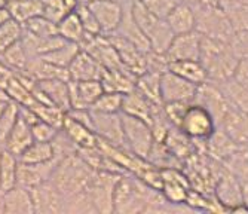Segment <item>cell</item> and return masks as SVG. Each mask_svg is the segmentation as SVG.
Instances as JSON below:
<instances>
[{
	"mask_svg": "<svg viewBox=\"0 0 248 214\" xmlns=\"http://www.w3.org/2000/svg\"><path fill=\"white\" fill-rule=\"evenodd\" d=\"M199 61L207 71L208 81L220 83L233 78L239 58L236 57L231 42L202 36Z\"/></svg>",
	"mask_w": 248,
	"mask_h": 214,
	"instance_id": "1",
	"label": "cell"
},
{
	"mask_svg": "<svg viewBox=\"0 0 248 214\" xmlns=\"http://www.w3.org/2000/svg\"><path fill=\"white\" fill-rule=\"evenodd\" d=\"M95 170L88 165L78 153L69 155L58 161L51 181L58 187L64 198L89 189Z\"/></svg>",
	"mask_w": 248,
	"mask_h": 214,
	"instance_id": "2",
	"label": "cell"
},
{
	"mask_svg": "<svg viewBox=\"0 0 248 214\" xmlns=\"http://www.w3.org/2000/svg\"><path fill=\"white\" fill-rule=\"evenodd\" d=\"M193 11L196 16V32L202 36L231 42L236 33L229 16L220 6L208 5L204 2H195Z\"/></svg>",
	"mask_w": 248,
	"mask_h": 214,
	"instance_id": "3",
	"label": "cell"
},
{
	"mask_svg": "<svg viewBox=\"0 0 248 214\" xmlns=\"http://www.w3.org/2000/svg\"><path fill=\"white\" fill-rule=\"evenodd\" d=\"M131 9H132V16L135 22L139 24V27L144 33L146 39L149 40L152 52L165 54L175 36L172 30L170 29L167 19L153 16L139 0H134Z\"/></svg>",
	"mask_w": 248,
	"mask_h": 214,
	"instance_id": "4",
	"label": "cell"
},
{
	"mask_svg": "<svg viewBox=\"0 0 248 214\" xmlns=\"http://www.w3.org/2000/svg\"><path fill=\"white\" fill-rule=\"evenodd\" d=\"M122 125L126 148L139 158L147 159L156 143L152 125L143 121V119L125 113H122Z\"/></svg>",
	"mask_w": 248,
	"mask_h": 214,
	"instance_id": "5",
	"label": "cell"
},
{
	"mask_svg": "<svg viewBox=\"0 0 248 214\" xmlns=\"http://www.w3.org/2000/svg\"><path fill=\"white\" fill-rule=\"evenodd\" d=\"M180 130L193 141H207L217 131V122L207 107L199 103H190Z\"/></svg>",
	"mask_w": 248,
	"mask_h": 214,
	"instance_id": "6",
	"label": "cell"
},
{
	"mask_svg": "<svg viewBox=\"0 0 248 214\" xmlns=\"http://www.w3.org/2000/svg\"><path fill=\"white\" fill-rule=\"evenodd\" d=\"M122 176L124 174L113 171H95L93 181L89 184V192H91L97 213H113L115 190Z\"/></svg>",
	"mask_w": 248,
	"mask_h": 214,
	"instance_id": "7",
	"label": "cell"
},
{
	"mask_svg": "<svg viewBox=\"0 0 248 214\" xmlns=\"http://www.w3.org/2000/svg\"><path fill=\"white\" fill-rule=\"evenodd\" d=\"M198 85L183 79L167 70L161 75V99L162 104L168 103H193L198 94Z\"/></svg>",
	"mask_w": 248,
	"mask_h": 214,
	"instance_id": "8",
	"label": "cell"
},
{
	"mask_svg": "<svg viewBox=\"0 0 248 214\" xmlns=\"http://www.w3.org/2000/svg\"><path fill=\"white\" fill-rule=\"evenodd\" d=\"M91 119L93 131L100 140H104L106 143H110V145L118 148L128 149L124 135L122 113H100L91 110Z\"/></svg>",
	"mask_w": 248,
	"mask_h": 214,
	"instance_id": "9",
	"label": "cell"
},
{
	"mask_svg": "<svg viewBox=\"0 0 248 214\" xmlns=\"http://www.w3.org/2000/svg\"><path fill=\"white\" fill-rule=\"evenodd\" d=\"M33 94L37 103L54 104L62 110H70V91L69 81L64 79H48L39 81L33 88Z\"/></svg>",
	"mask_w": 248,
	"mask_h": 214,
	"instance_id": "10",
	"label": "cell"
},
{
	"mask_svg": "<svg viewBox=\"0 0 248 214\" xmlns=\"http://www.w3.org/2000/svg\"><path fill=\"white\" fill-rule=\"evenodd\" d=\"M34 214H64V197L49 180L30 189Z\"/></svg>",
	"mask_w": 248,
	"mask_h": 214,
	"instance_id": "11",
	"label": "cell"
},
{
	"mask_svg": "<svg viewBox=\"0 0 248 214\" xmlns=\"http://www.w3.org/2000/svg\"><path fill=\"white\" fill-rule=\"evenodd\" d=\"M110 42L113 43L116 51L119 54V58L126 70H129L132 75L140 76L147 71V52H143L139 49L134 43L129 40L118 36V34H110Z\"/></svg>",
	"mask_w": 248,
	"mask_h": 214,
	"instance_id": "12",
	"label": "cell"
},
{
	"mask_svg": "<svg viewBox=\"0 0 248 214\" xmlns=\"http://www.w3.org/2000/svg\"><path fill=\"white\" fill-rule=\"evenodd\" d=\"M94 12L103 34H113L124 16L125 0H100V2L88 5Z\"/></svg>",
	"mask_w": 248,
	"mask_h": 214,
	"instance_id": "13",
	"label": "cell"
},
{
	"mask_svg": "<svg viewBox=\"0 0 248 214\" xmlns=\"http://www.w3.org/2000/svg\"><path fill=\"white\" fill-rule=\"evenodd\" d=\"M216 198L224 211L233 213L238 207L244 205V194L236 174L231 170L224 171V174L218 179L216 184Z\"/></svg>",
	"mask_w": 248,
	"mask_h": 214,
	"instance_id": "14",
	"label": "cell"
},
{
	"mask_svg": "<svg viewBox=\"0 0 248 214\" xmlns=\"http://www.w3.org/2000/svg\"><path fill=\"white\" fill-rule=\"evenodd\" d=\"M202 34L195 32L174 36L165 57L168 63L182 61V60H199L201 57Z\"/></svg>",
	"mask_w": 248,
	"mask_h": 214,
	"instance_id": "15",
	"label": "cell"
},
{
	"mask_svg": "<svg viewBox=\"0 0 248 214\" xmlns=\"http://www.w3.org/2000/svg\"><path fill=\"white\" fill-rule=\"evenodd\" d=\"M70 109H91L104 92L101 81H69Z\"/></svg>",
	"mask_w": 248,
	"mask_h": 214,
	"instance_id": "16",
	"label": "cell"
},
{
	"mask_svg": "<svg viewBox=\"0 0 248 214\" xmlns=\"http://www.w3.org/2000/svg\"><path fill=\"white\" fill-rule=\"evenodd\" d=\"M58 159H52L43 164H27L21 162L18 165V184L24 187H34L45 181H49L57 168Z\"/></svg>",
	"mask_w": 248,
	"mask_h": 214,
	"instance_id": "17",
	"label": "cell"
},
{
	"mask_svg": "<svg viewBox=\"0 0 248 214\" xmlns=\"http://www.w3.org/2000/svg\"><path fill=\"white\" fill-rule=\"evenodd\" d=\"M106 68L89 52L80 49L69 66L70 81H101Z\"/></svg>",
	"mask_w": 248,
	"mask_h": 214,
	"instance_id": "18",
	"label": "cell"
},
{
	"mask_svg": "<svg viewBox=\"0 0 248 214\" xmlns=\"http://www.w3.org/2000/svg\"><path fill=\"white\" fill-rule=\"evenodd\" d=\"M132 2L131 0H125V11H124V16L122 21L119 24L118 30L113 34H118L126 40H129L131 43H134L135 46L141 49L143 52H150V45L149 40L146 39L144 33L141 32V29L139 27V24L135 22L134 16H132V9H131ZM110 36V34H108Z\"/></svg>",
	"mask_w": 248,
	"mask_h": 214,
	"instance_id": "19",
	"label": "cell"
},
{
	"mask_svg": "<svg viewBox=\"0 0 248 214\" xmlns=\"http://www.w3.org/2000/svg\"><path fill=\"white\" fill-rule=\"evenodd\" d=\"M161 107L162 106H157V104H153L152 101H149L144 95L140 94L137 89H134V91L124 95L122 113L143 119V121H146L150 125L153 121V116Z\"/></svg>",
	"mask_w": 248,
	"mask_h": 214,
	"instance_id": "20",
	"label": "cell"
},
{
	"mask_svg": "<svg viewBox=\"0 0 248 214\" xmlns=\"http://www.w3.org/2000/svg\"><path fill=\"white\" fill-rule=\"evenodd\" d=\"M5 214H34L31 190L19 184L5 190Z\"/></svg>",
	"mask_w": 248,
	"mask_h": 214,
	"instance_id": "21",
	"label": "cell"
},
{
	"mask_svg": "<svg viewBox=\"0 0 248 214\" xmlns=\"http://www.w3.org/2000/svg\"><path fill=\"white\" fill-rule=\"evenodd\" d=\"M167 22L172 33L177 34H185L196 30V16L193 6L186 2H178L172 12L168 15Z\"/></svg>",
	"mask_w": 248,
	"mask_h": 214,
	"instance_id": "22",
	"label": "cell"
},
{
	"mask_svg": "<svg viewBox=\"0 0 248 214\" xmlns=\"http://www.w3.org/2000/svg\"><path fill=\"white\" fill-rule=\"evenodd\" d=\"M21 73H26L27 76H30L36 82H39V81H48V79H64V81H70L69 68L57 67V66L48 63V61H45L40 57L30 58L26 70L21 71Z\"/></svg>",
	"mask_w": 248,
	"mask_h": 214,
	"instance_id": "23",
	"label": "cell"
},
{
	"mask_svg": "<svg viewBox=\"0 0 248 214\" xmlns=\"http://www.w3.org/2000/svg\"><path fill=\"white\" fill-rule=\"evenodd\" d=\"M21 42L24 45L30 58H36V57H43V55L52 52L54 49H57V48L62 46L67 40L62 39L60 34L51 36V37H39V36L24 32L22 33Z\"/></svg>",
	"mask_w": 248,
	"mask_h": 214,
	"instance_id": "24",
	"label": "cell"
},
{
	"mask_svg": "<svg viewBox=\"0 0 248 214\" xmlns=\"http://www.w3.org/2000/svg\"><path fill=\"white\" fill-rule=\"evenodd\" d=\"M135 81H137V76L132 75L126 68L106 70L101 78V83L106 92H118L124 95L135 89Z\"/></svg>",
	"mask_w": 248,
	"mask_h": 214,
	"instance_id": "25",
	"label": "cell"
},
{
	"mask_svg": "<svg viewBox=\"0 0 248 214\" xmlns=\"http://www.w3.org/2000/svg\"><path fill=\"white\" fill-rule=\"evenodd\" d=\"M61 130L70 137V140L78 146V149L98 146V137L93 131V128H89L88 125H83L80 122L75 121V119L70 117L69 115L65 116V121H64V125Z\"/></svg>",
	"mask_w": 248,
	"mask_h": 214,
	"instance_id": "26",
	"label": "cell"
},
{
	"mask_svg": "<svg viewBox=\"0 0 248 214\" xmlns=\"http://www.w3.org/2000/svg\"><path fill=\"white\" fill-rule=\"evenodd\" d=\"M33 141H34V138H33V134H31V125L27 124L24 119L19 116L16 124H15V127H14V130L8 135L3 148L8 152L19 156L22 152H24L31 145Z\"/></svg>",
	"mask_w": 248,
	"mask_h": 214,
	"instance_id": "27",
	"label": "cell"
},
{
	"mask_svg": "<svg viewBox=\"0 0 248 214\" xmlns=\"http://www.w3.org/2000/svg\"><path fill=\"white\" fill-rule=\"evenodd\" d=\"M168 70L198 86L208 82V75L199 60L171 61V63H168Z\"/></svg>",
	"mask_w": 248,
	"mask_h": 214,
	"instance_id": "28",
	"label": "cell"
},
{
	"mask_svg": "<svg viewBox=\"0 0 248 214\" xmlns=\"http://www.w3.org/2000/svg\"><path fill=\"white\" fill-rule=\"evenodd\" d=\"M161 75L162 73H156V71H146L135 81V89L157 106H164L161 99Z\"/></svg>",
	"mask_w": 248,
	"mask_h": 214,
	"instance_id": "29",
	"label": "cell"
},
{
	"mask_svg": "<svg viewBox=\"0 0 248 214\" xmlns=\"http://www.w3.org/2000/svg\"><path fill=\"white\" fill-rule=\"evenodd\" d=\"M8 9L12 19L19 22L21 26L39 15H42V0H9Z\"/></svg>",
	"mask_w": 248,
	"mask_h": 214,
	"instance_id": "30",
	"label": "cell"
},
{
	"mask_svg": "<svg viewBox=\"0 0 248 214\" xmlns=\"http://www.w3.org/2000/svg\"><path fill=\"white\" fill-rule=\"evenodd\" d=\"M58 34L62 39H65L67 42L78 43L80 46V43L85 40V37L88 34L82 26V21H80L79 15L76 14V11L69 14L58 22Z\"/></svg>",
	"mask_w": 248,
	"mask_h": 214,
	"instance_id": "31",
	"label": "cell"
},
{
	"mask_svg": "<svg viewBox=\"0 0 248 214\" xmlns=\"http://www.w3.org/2000/svg\"><path fill=\"white\" fill-rule=\"evenodd\" d=\"M18 165L19 158L5 149L0 159V187L3 190H9L18 184Z\"/></svg>",
	"mask_w": 248,
	"mask_h": 214,
	"instance_id": "32",
	"label": "cell"
},
{
	"mask_svg": "<svg viewBox=\"0 0 248 214\" xmlns=\"http://www.w3.org/2000/svg\"><path fill=\"white\" fill-rule=\"evenodd\" d=\"M6 92H8L9 100L16 103L18 106L31 107V106H34L37 103L36 99H34V94H33V88L22 82L16 75L8 83Z\"/></svg>",
	"mask_w": 248,
	"mask_h": 214,
	"instance_id": "33",
	"label": "cell"
},
{
	"mask_svg": "<svg viewBox=\"0 0 248 214\" xmlns=\"http://www.w3.org/2000/svg\"><path fill=\"white\" fill-rule=\"evenodd\" d=\"M78 6V0H42V15L58 24L62 18L75 12Z\"/></svg>",
	"mask_w": 248,
	"mask_h": 214,
	"instance_id": "34",
	"label": "cell"
},
{
	"mask_svg": "<svg viewBox=\"0 0 248 214\" xmlns=\"http://www.w3.org/2000/svg\"><path fill=\"white\" fill-rule=\"evenodd\" d=\"M18 158L21 162H27V164H43L57 159L54 155L52 143H45V141H33Z\"/></svg>",
	"mask_w": 248,
	"mask_h": 214,
	"instance_id": "35",
	"label": "cell"
},
{
	"mask_svg": "<svg viewBox=\"0 0 248 214\" xmlns=\"http://www.w3.org/2000/svg\"><path fill=\"white\" fill-rule=\"evenodd\" d=\"M0 61L5 63L9 68H12L15 73H21V71L26 70L30 61V55L27 54L22 42L19 40L11 48H8L5 52L0 54Z\"/></svg>",
	"mask_w": 248,
	"mask_h": 214,
	"instance_id": "36",
	"label": "cell"
},
{
	"mask_svg": "<svg viewBox=\"0 0 248 214\" xmlns=\"http://www.w3.org/2000/svg\"><path fill=\"white\" fill-rule=\"evenodd\" d=\"M80 51V46L78 43H72V42H65L62 46L57 48L52 52L43 55L40 58H43L45 61H48L57 67L61 68H69V66L72 64V61L75 60V57L78 55V52Z\"/></svg>",
	"mask_w": 248,
	"mask_h": 214,
	"instance_id": "37",
	"label": "cell"
},
{
	"mask_svg": "<svg viewBox=\"0 0 248 214\" xmlns=\"http://www.w3.org/2000/svg\"><path fill=\"white\" fill-rule=\"evenodd\" d=\"M65 213H75V214L97 213L89 189H85L82 192L64 198V214Z\"/></svg>",
	"mask_w": 248,
	"mask_h": 214,
	"instance_id": "38",
	"label": "cell"
},
{
	"mask_svg": "<svg viewBox=\"0 0 248 214\" xmlns=\"http://www.w3.org/2000/svg\"><path fill=\"white\" fill-rule=\"evenodd\" d=\"M31 107L36 112V115H37V117L40 119V121L48 122L52 127L58 128V130L62 128L65 116H67L65 110H62L58 106H54V104H42V103H36Z\"/></svg>",
	"mask_w": 248,
	"mask_h": 214,
	"instance_id": "39",
	"label": "cell"
},
{
	"mask_svg": "<svg viewBox=\"0 0 248 214\" xmlns=\"http://www.w3.org/2000/svg\"><path fill=\"white\" fill-rule=\"evenodd\" d=\"M22 33H24V27L12 18L2 24L0 26V54L19 42L22 39Z\"/></svg>",
	"mask_w": 248,
	"mask_h": 214,
	"instance_id": "40",
	"label": "cell"
},
{
	"mask_svg": "<svg viewBox=\"0 0 248 214\" xmlns=\"http://www.w3.org/2000/svg\"><path fill=\"white\" fill-rule=\"evenodd\" d=\"M22 27H24V32L31 33L39 37H51V36L58 34V24H55L54 21L48 19L43 15H39L27 21Z\"/></svg>",
	"mask_w": 248,
	"mask_h": 214,
	"instance_id": "41",
	"label": "cell"
},
{
	"mask_svg": "<svg viewBox=\"0 0 248 214\" xmlns=\"http://www.w3.org/2000/svg\"><path fill=\"white\" fill-rule=\"evenodd\" d=\"M122 103H124V94L118 92H103L100 99L91 106L93 112L100 113H121L122 112Z\"/></svg>",
	"mask_w": 248,
	"mask_h": 214,
	"instance_id": "42",
	"label": "cell"
},
{
	"mask_svg": "<svg viewBox=\"0 0 248 214\" xmlns=\"http://www.w3.org/2000/svg\"><path fill=\"white\" fill-rule=\"evenodd\" d=\"M18 117H19V106L14 101H9L2 116H0V145L2 146L5 145L8 135L14 130Z\"/></svg>",
	"mask_w": 248,
	"mask_h": 214,
	"instance_id": "43",
	"label": "cell"
},
{
	"mask_svg": "<svg viewBox=\"0 0 248 214\" xmlns=\"http://www.w3.org/2000/svg\"><path fill=\"white\" fill-rule=\"evenodd\" d=\"M139 2L156 18L167 19L172 12L178 0H139Z\"/></svg>",
	"mask_w": 248,
	"mask_h": 214,
	"instance_id": "44",
	"label": "cell"
},
{
	"mask_svg": "<svg viewBox=\"0 0 248 214\" xmlns=\"http://www.w3.org/2000/svg\"><path fill=\"white\" fill-rule=\"evenodd\" d=\"M76 14L79 15V18L82 21V26H83L88 36H100V34H103L101 27H100V24H98L94 12L91 11V8H89L88 5H79L76 8Z\"/></svg>",
	"mask_w": 248,
	"mask_h": 214,
	"instance_id": "45",
	"label": "cell"
},
{
	"mask_svg": "<svg viewBox=\"0 0 248 214\" xmlns=\"http://www.w3.org/2000/svg\"><path fill=\"white\" fill-rule=\"evenodd\" d=\"M189 106H190V103H168V104H164V113H165L167 119L171 122L172 127L180 128Z\"/></svg>",
	"mask_w": 248,
	"mask_h": 214,
	"instance_id": "46",
	"label": "cell"
},
{
	"mask_svg": "<svg viewBox=\"0 0 248 214\" xmlns=\"http://www.w3.org/2000/svg\"><path fill=\"white\" fill-rule=\"evenodd\" d=\"M58 128L52 127L48 122H43V121H37L36 124L31 125V134L34 141H45V143H51L55 135L58 134Z\"/></svg>",
	"mask_w": 248,
	"mask_h": 214,
	"instance_id": "47",
	"label": "cell"
},
{
	"mask_svg": "<svg viewBox=\"0 0 248 214\" xmlns=\"http://www.w3.org/2000/svg\"><path fill=\"white\" fill-rule=\"evenodd\" d=\"M231 45H232L238 58L248 57V30L236 32L231 40Z\"/></svg>",
	"mask_w": 248,
	"mask_h": 214,
	"instance_id": "48",
	"label": "cell"
},
{
	"mask_svg": "<svg viewBox=\"0 0 248 214\" xmlns=\"http://www.w3.org/2000/svg\"><path fill=\"white\" fill-rule=\"evenodd\" d=\"M233 79L239 85H242L244 88L248 89V57L239 58L236 70H235V73H233Z\"/></svg>",
	"mask_w": 248,
	"mask_h": 214,
	"instance_id": "49",
	"label": "cell"
},
{
	"mask_svg": "<svg viewBox=\"0 0 248 214\" xmlns=\"http://www.w3.org/2000/svg\"><path fill=\"white\" fill-rule=\"evenodd\" d=\"M15 76V71L12 68H9L5 63L0 61V88L6 89L8 83L11 82V79Z\"/></svg>",
	"mask_w": 248,
	"mask_h": 214,
	"instance_id": "50",
	"label": "cell"
},
{
	"mask_svg": "<svg viewBox=\"0 0 248 214\" xmlns=\"http://www.w3.org/2000/svg\"><path fill=\"white\" fill-rule=\"evenodd\" d=\"M11 18H12V16H11V12H9L8 6H5V8L0 9V26H2V24H5L6 21H9Z\"/></svg>",
	"mask_w": 248,
	"mask_h": 214,
	"instance_id": "51",
	"label": "cell"
},
{
	"mask_svg": "<svg viewBox=\"0 0 248 214\" xmlns=\"http://www.w3.org/2000/svg\"><path fill=\"white\" fill-rule=\"evenodd\" d=\"M0 214H5V190L0 187Z\"/></svg>",
	"mask_w": 248,
	"mask_h": 214,
	"instance_id": "52",
	"label": "cell"
},
{
	"mask_svg": "<svg viewBox=\"0 0 248 214\" xmlns=\"http://www.w3.org/2000/svg\"><path fill=\"white\" fill-rule=\"evenodd\" d=\"M95 2H100V0H78L79 5H91V3H95Z\"/></svg>",
	"mask_w": 248,
	"mask_h": 214,
	"instance_id": "53",
	"label": "cell"
},
{
	"mask_svg": "<svg viewBox=\"0 0 248 214\" xmlns=\"http://www.w3.org/2000/svg\"><path fill=\"white\" fill-rule=\"evenodd\" d=\"M8 103H9V101H3V100H0V116H2V113H3V110L6 109V106H8Z\"/></svg>",
	"mask_w": 248,
	"mask_h": 214,
	"instance_id": "54",
	"label": "cell"
},
{
	"mask_svg": "<svg viewBox=\"0 0 248 214\" xmlns=\"http://www.w3.org/2000/svg\"><path fill=\"white\" fill-rule=\"evenodd\" d=\"M8 2H9V0H0V9L5 8V6H8Z\"/></svg>",
	"mask_w": 248,
	"mask_h": 214,
	"instance_id": "55",
	"label": "cell"
},
{
	"mask_svg": "<svg viewBox=\"0 0 248 214\" xmlns=\"http://www.w3.org/2000/svg\"><path fill=\"white\" fill-rule=\"evenodd\" d=\"M3 150H5V148L0 145V159H2V155H3Z\"/></svg>",
	"mask_w": 248,
	"mask_h": 214,
	"instance_id": "56",
	"label": "cell"
},
{
	"mask_svg": "<svg viewBox=\"0 0 248 214\" xmlns=\"http://www.w3.org/2000/svg\"><path fill=\"white\" fill-rule=\"evenodd\" d=\"M131 2H134V0H131Z\"/></svg>",
	"mask_w": 248,
	"mask_h": 214,
	"instance_id": "57",
	"label": "cell"
}]
</instances>
